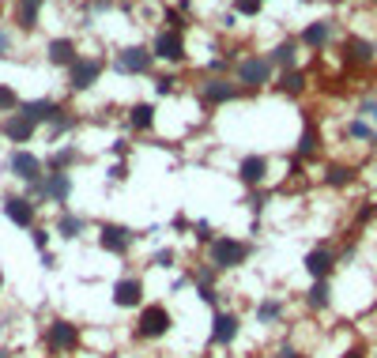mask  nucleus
<instances>
[{
    "label": "nucleus",
    "instance_id": "1",
    "mask_svg": "<svg viewBox=\"0 0 377 358\" xmlns=\"http://www.w3.org/2000/svg\"><path fill=\"white\" fill-rule=\"evenodd\" d=\"M42 347L50 358H68L83 347V328L68 317H50L42 328Z\"/></svg>",
    "mask_w": 377,
    "mask_h": 358
},
{
    "label": "nucleus",
    "instance_id": "2",
    "mask_svg": "<svg viewBox=\"0 0 377 358\" xmlns=\"http://www.w3.org/2000/svg\"><path fill=\"white\" fill-rule=\"evenodd\" d=\"M230 79L242 87V94H256V91H264V87L276 83V68H272L268 53H245V57L234 61Z\"/></svg>",
    "mask_w": 377,
    "mask_h": 358
},
{
    "label": "nucleus",
    "instance_id": "3",
    "mask_svg": "<svg viewBox=\"0 0 377 358\" xmlns=\"http://www.w3.org/2000/svg\"><path fill=\"white\" fill-rule=\"evenodd\" d=\"M170 328H174L170 306H163V302H143V309H136L132 336L140 339V344H159L163 336H170Z\"/></svg>",
    "mask_w": 377,
    "mask_h": 358
},
{
    "label": "nucleus",
    "instance_id": "4",
    "mask_svg": "<svg viewBox=\"0 0 377 358\" xmlns=\"http://www.w3.org/2000/svg\"><path fill=\"white\" fill-rule=\"evenodd\" d=\"M249 257H253V242L234 238V234H219L207 245V264H212L215 272H234V268L249 264Z\"/></svg>",
    "mask_w": 377,
    "mask_h": 358
},
{
    "label": "nucleus",
    "instance_id": "5",
    "mask_svg": "<svg viewBox=\"0 0 377 358\" xmlns=\"http://www.w3.org/2000/svg\"><path fill=\"white\" fill-rule=\"evenodd\" d=\"M102 72H106V57H99V53H83L76 65L64 72V76H68V79H64V83H68V94L91 91V87L102 79Z\"/></svg>",
    "mask_w": 377,
    "mask_h": 358
},
{
    "label": "nucleus",
    "instance_id": "6",
    "mask_svg": "<svg viewBox=\"0 0 377 358\" xmlns=\"http://www.w3.org/2000/svg\"><path fill=\"white\" fill-rule=\"evenodd\" d=\"M140 238H143V230H132V227H125V222H99V249L102 253L128 257Z\"/></svg>",
    "mask_w": 377,
    "mask_h": 358
},
{
    "label": "nucleus",
    "instance_id": "7",
    "mask_svg": "<svg viewBox=\"0 0 377 358\" xmlns=\"http://www.w3.org/2000/svg\"><path fill=\"white\" fill-rule=\"evenodd\" d=\"M196 94H200V102H204L207 109H215V106H230V102L242 98V87H238L230 76H204L200 87H196Z\"/></svg>",
    "mask_w": 377,
    "mask_h": 358
},
{
    "label": "nucleus",
    "instance_id": "8",
    "mask_svg": "<svg viewBox=\"0 0 377 358\" xmlns=\"http://www.w3.org/2000/svg\"><path fill=\"white\" fill-rule=\"evenodd\" d=\"M151 68H155L151 45H121L114 53V72H121V76H151Z\"/></svg>",
    "mask_w": 377,
    "mask_h": 358
},
{
    "label": "nucleus",
    "instance_id": "9",
    "mask_svg": "<svg viewBox=\"0 0 377 358\" xmlns=\"http://www.w3.org/2000/svg\"><path fill=\"white\" fill-rule=\"evenodd\" d=\"M151 53H155V61H163V65L170 68H181L189 61V45H185V34H174V30H159L155 38H151Z\"/></svg>",
    "mask_w": 377,
    "mask_h": 358
},
{
    "label": "nucleus",
    "instance_id": "10",
    "mask_svg": "<svg viewBox=\"0 0 377 358\" xmlns=\"http://www.w3.org/2000/svg\"><path fill=\"white\" fill-rule=\"evenodd\" d=\"M8 173H12L15 181H23V185L42 181L45 178V158H38L34 151H27V147H15L12 155H8Z\"/></svg>",
    "mask_w": 377,
    "mask_h": 358
},
{
    "label": "nucleus",
    "instance_id": "11",
    "mask_svg": "<svg viewBox=\"0 0 377 358\" xmlns=\"http://www.w3.org/2000/svg\"><path fill=\"white\" fill-rule=\"evenodd\" d=\"M0 208H4V219L12 222L15 230H34L38 227V204L34 200H27V196H4V204H0Z\"/></svg>",
    "mask_w": 377,
    "mask_h": 358
},
{
    "label": "nucleus",
    "instance_id": "12",
    "mask_svg": "<svg viewBox=\"0 0 377 358\" xmlns=\"http://www.w3.org/2000/svg\"><path fill=\"white\" fill-rule=\"evenodd\" d=\"M15 114H23L27 121H34L38 129H42V125L50 129L61 114H68V106L57 102V98H27V102H19V109H15Z\"/></svg>",
    "mask_w": 377,
    "mask_h": 358
},
{
    "label": "nucleus",
    "instance_id": "13",
    "mask_svg": "<svg viewBox=\"0 0 377 358\" xmlns=\"http://www.w3.org/2000/svg\"><path fill=\"white\" fill-rule=\"evenodd\" d=\"M143 294H147V283L140 275H121L110 291V302L117 309H143Z\"/></svg>",
    "mask_w": 377,
    "mask_h": 358
},
{
    "label": "nucleus",
    "instance_id": "14",
    "mask_svg": "<svg viewBox=\"0 0 377 358\" xmlns=\"http://www.w3.org/2000/svg\"><path fill=\"white\" fill-rule=\"evenodd\" d=\"M242 336V317L234 309H215L212 317V347H234Z\"/></svg>",
    "mask_w": 377,
    "mask_h": 358
},
{
    "label": "nucleus",
    "instance_id": "15",
    "mask_svg": "<svg viewBox=\"0 0 377 358\" xmlns=\"http://www.w3.org/2000/svg\"><path fill=\"white\" fill-rule=\"evenodd\" d=\"M268 170H272V158L268 155H242L238 158V173L234 178L242 181L245 189H264V181H268Z\"/></svg>",
    "mask_w": 377,
    "mask_h": 358
},
{
    "label": "nucleus",
    "instance_id": "16",
    "mask_svg": "<svg viewBox=\"0 0 377 358\" xmlns=\"http://www.w3.org/2000/svg\"><path fill=\"white\" fill-rule=\"evenodd\" d=\"M79 57H83V50H79V42H76V38H68V34H64V38H50V42H45V61H50L53 68L68 72Z\"/></svg>",
    "mask_w": 377,
    "mask_h": 358
},
{
    "label": "nucleus",
    "instance_id": "17",
    "mask_svg": "<svg viewBox=\"0 0 377 358\" xmlns=\"http://www.w3.org/2000/svg\"><path fill=\"white\" fill-rule=\"evenodd\" d=\"M306 275L309 280H332L336 268H340V257H336V249H328V245H317V249L306 253Z\"/></svg>",
    "mask_w": 377,
    "mask_h": 358
},
{
    "label": "nucleus",
    "instance_id": "18",
    "mask_svg": "<svg viewBox=\"0 0 377 358\" xmlns=\"http://www.w3.org/2000/svg\"><path fill=\"white\" fill-rule=\"evenodd\" d=\"M34 136H38V125L27 121L23 114L0 117V140H8V143H15V147H23V143H30Z\"/></svg>",
    "mask_w": 377,
    "mask_h": 358
},
{
    "label": "nucleus",
    "instance_id": "19",
    "mask_svg": "<svg viewBox=\"0 0 377 358\" xmlns=\"http://www.w3.org/2000/svg\"><path fill=\"white\" fill-rule=\"evenodd\" d=\"M72 193H76L72 173H45V204H57V211H64Z\"/></svg>",
    "mask_w": 377,
    "mask_h": 358
},
{
    "label": "nucleus",
    "instance_id": "20",
    "mask_svg": "<svg viewBox=\"0 0 377 358\" xmlns=\"http://www.w3.org/2000/svg\"><path fill=\"white\" fill-rule=\"evenodd\" d=\"M42 8H45V0H15L12 23L23 30V34H34L38 23H42Z\"/></svg>",
    "mask_w": 377,
    "mask_h": 358
},
{
    "label": "nucleus",
    "instance_id": "21",
    "mask_svg": "<svg viewBox=\"0 0 377 358\" xmlns=\"http://www.w3.org/2000/svg\"><path fill=\"white\" fill-rule=\"evenodd\" d=\"M332 34H336V23L332 19H314V23L302 27L298 42L306 45V50H325V45L332 42Z\"/></svg>",
    "mask_w": 377,
    "mask_h": 358
},
{
    "label": "nucleus",
    "instance_id": "22",
    "mask_svg": "<svg viewBox=\"0 0 377 358\" xmlns=\"http://www.w3.org/2000/svg\"><path fill=\"white\" fill-rule=\"evenodd\" d=\"M76 162H83V151H79L76 143H61V147H53L50 158H45V173H68Z\"/></svg>",
    "mask_w": 377,
    "mask_h": 358
},
{
    "label": "nucleus",
    "instance_id": "23",
    "mask_svg": "<svg viewBox=\"0 0 377 358\" xmlns=\"http://www.w3.org/2000/svg\"><path fill=\"white\" fill-rule=\"evenodd\" d=\"M125 121H128V129H132V132H151V129H155V121H159V106H155V102H132L128 114H125Z\"/></svg>",
    "mask_w": 377,
    "mask_h": 358
},
{
    "label": "nucleus",
    "instance_id": "24",
    "mask_svg": "<svg viewBox=\"0 0 377 358\" xmlns=\"http://www.w3.org/2000/svg\"><path fill=\"white\" fill-rule=\"evenodd\" d=\"M91 227V219H87V215H79V211H57V222H53V234H61L64 242H76L79 234H83V230Z\"/></svg>",
    "mask_w": 377,
    "mask_h": 358
},
{
    "label": "nucleus",
    "instance_id": "25",
    "mask_svg": "<svg viewBox=\"0 0 377 358\" xmlns=\"http://www.w3.org/2000/svg\"><path fill=\"white\" fill-rule=\"evenodd\" d=\"M298 50H302L298 38H283V42H279L276 50L268 53L272 68H276V72H291V68H298Z\"/></svg>",
    "mask_w": 377,
    "mask_h": 358
},
{
    "label": "nucleus",
    "instance_id": "26",
    "mask_svg": "<svg viewBox=\"0 0 377 358\" xmlns=\"http://www.w3.org/2000/svg\"><path fill=\"white\" fill-rule=\"evenodd\" d=\"M276 87L279 94H287V98H298V94H306V87H309V76L302 68H291V72H276Z\"/></svg>",
    "mask_w": 377,
    "mask_h": 358
},
{
    "label": "nucleus",
    "instance_id": "27",
    "mask_svg": "<svg viewBox=\"0 0 377 358\" xmlns=\"http://www.w3.org/2000/svg\"><path fill=\"white\" fill-rule=\"evenodd\" d=\"M320 151V129H317V121L314 117H302V136H298V143H294V155L298 158H309V155H317Z\"/></svg>",
    "mask_w": 377,
    "mask_h": 358
},
{
    "label": "nucleus",
    "instance_id": "28",
    "mask_svg": "<svg viewBox=\"0 0 377 358\" xmlns=\"http://www.w3.org/2000/svg\"><path fill=\"white\" fill-rule=\"evenodd\" d=\"M306 309L309 313H325V309H332V280H314L309 283Z\"/></svg>",
    "mask_w": 377,
    "mask_h": 358
},
{
    "label": "nucleus",
    "instance_id": "29",
    "mask_svg": "<svg viewBox=\"0 0 377 358\" xmlns=\"http://www.w3.org/2000/svg\"><path fill=\"white\" fill-rule=\"evenodd\" d=\"M253 313H256V324H279V321H283V313H287V306H283V298H272V294H268V298L256 302Z\"/></svg>",
    "mask_w": 377,
    "mask_h": 358
},
{
    "label": "nucleus",
    "instance_id": "30",
    "mask_svg": "<svg viewBox=\"0 0 377 358\" xmlns=\"http://www.w3.org/2000/svg\"><path fill=\"white\" fill-rule=\"evenodd\" d=\"M347 61L351 65H370L374 61V45L363 38H347Z\"/></svg>",
    "mask_w": 377,
    "mask_h": 358
},
{
    "label": "nucleus",
    "instance_id": "31",
    "mask_svg": "<svg viewBox=\"0 0 377 358\" xmlns=\"http://www.w3.org/2000/svg\"><path fill=\"white\" fill-rule=\"evenodd\" d=\"M76 125H79V117H76V114H72V109H68V114H61L57 121H53L50 129H45V136H50V143H57L61 136H68V132L76 129Z\"/></svg>",
    "mask_w": 377,
    "mask_h": 358
},
{
    "label": "nucleus",
    "instance_id": "32",
    "mask_svg": "<svg viewBox=\"0 0 377 358\" xmlns=\"http://www.w3.org/2000/svg\"><path fill=\"white\" fill-rule=\"evenodd\" d=\"M351 181H355V170H351V166L332 162L325 170V185H332V189H343V185H351Z\"/></svg>",
    "mask_w": 377,
    "mask_h": 358
},
{
    "label": "nucleus",
    "instance_id": "33",
    "mask_svg": "<svg viewBox=\"0 0 377 358\" xmlns=\"http://www.w3.org/2000/svg\"><path fill=\"white\" fill-rule=\"evenodd\" d=\"M178 91H181V76H178V72H166V76L155 79V94H159V98H170V94H178Z\"/></svg>",
    "mask_w": 377,
    "mask_h": 358
},
{
    "label": "nucleus",
    "instance_id": "34",
    "mask_svg": "<svg viewBox=\"0 0 377 358\" xmlns=\"http://www.w3.org/2000/svg\"><path fill=\"white\" fill-rule=\"evenodd\" d=\"M19 91L15 87H8V83H0V117H8V114H15L19 109Z\"/></svg>",
    "mask_w": 377,
    "mask_h": 358
},
{
    "label": "nucleus",
    "instance_id": "35",
    "mask_svg": "<svg viewBox=\"0 0 377 358\" xmlns=\"http://www.w3.org/2000/svg\"><path fill=\"white\" fill-rule=\"evenodd\" d=\"M215 238H219V234H215V227H212L207 219H196V222H192V242H196V245H204V249H207Z\"/></svg>",
    "mask_w": 377,
    "mask_h": 358
},
{
    "label": "nucleus",
    "instance_id": "36",
    "mask_svg": "<svg viewBox=\"0 0 377 358\" xmlns=\"http://www.w3.org/2000/svg\"><path fill=\"white\" fill-rule=\"evenodd\" d=\"M178 260H181V253L174 249V245H163V249L151 253V264L155 268H178Z\"/></svg>",
    "mask_w": 377,
    "mask_h": 358
},
{
    "label": "nucleus",
    "instance_id": "37",
    "mask_svg": "<svg viewBox=\"0 0 377 358\" xmlns=\"http://www.w3.org/2000/svg\"><path fill=\"white\" fill-rule=\"evenodd\" d=\"M189 275H192V291H196V286H215V280H219V272H215L212 264H196Z\"/></svg>",
    "mask_w": 377,
    "mask_h": 358
},
{
    "label": "nucleus",
    "instance_id": "38",
    "mask_svg": "<svg viewBox=\"0 0 377 358\" xmlns=\"http://www.w3.org/2000/svg\"><path fill=\"white\" fill-rule=\"evenodd\" d=\"M163 23H166V30H174V34H185V30H189L185 12H181V8H166V12H163Z\"/></svg>",
    "mask_w": 377,
    "mask_h": 358
},
{
    "label": "nucleus",
    "instance_id": "39",
    "mask_svg": "<svg viewBox=\"0 0 377 358\" xmlns=\"http://www.w3.org/2000/svg\"><path fill=\"white\" fill-rule=\"evenodd\" d=\"M227 72H234V61H227V57H212V61H204L200 76H227Z\"/></svg>",
    "mask_w": 377,
    "mask_h": 358
},
{
    "label": "nucleus",
    "instance_id": "40",
    "mask_svg": "<svg viewBox=\"0 0 377 358\" xmlns=\"http://www.w3.org/2000/svg\"><path fill=\"white\" fill-rule=\"evenodd\" d=\"M50 242H53V230L50 227H34V230H30V245H34L38 253H50Z\"/></svg>",
    "mask_w": 377,
    "mask_h": 358
},
{
    "label": "nucleus",
    "instance_id": "41",
    "mask_svg": "<svg viewBox=\"0 0 377 358\" xmlns=\"http://www.w3.org/2000/svg\"><path fill=\"white\" fill-rule=\"evenodd\" d=\"M264 8V0H234V15H242V19H256Z\"/></svg>",
    "mask_w": 377,
    "mask_h": 358
},
{
    "label": "nucleus",
    "instance_id": "42",
    "mask_svg": "<svg viewBox=\"0 0 377 358\" xmlns=\"http://www.w3.org/2000/svg\"><path fill=\"white\" fill-rule=\"evenodd\" d=\"M347 136H351V140H377V132H374L366 121H351V125H347Z\"/></svg>",
    "mask_w": 377,
    "mask_h": 358
},
{
    "label": "nucleus",
    "instance_id": "43",
    "mask_svg": "<svg viewBox=\"0 0 377 358\" xmlns=\"http://www.w3.org/2000/svg\"><path fill=\"white\" fill-rule=\"evenodd\" d=\"M196 294L200 302H204V306H212V309H219V291H215V286H196Z\"/></svg>",
    "mask_w": 377,
    "mask_h": 358
},
{
    "label": "nucleus",
    "instance_id": "44",
    "mask_svg": "<svg viewBox=\"0 0 377 358\" xmlns=\"http://www.w3.org/2000/svg\"><path fill=\"white\" fill-rule=\"evenodd\" d=\"M268 200H272V193H268V189H253V193H249V208H253V215H261Z\"/></svg>",
    "mask_w": 377,
    "mask_h": 358
},
{
    "label": "nucleus",
    "instance_id": "45",
    "mask_svg": "<svg viewBox=\"0 0 377 358\" xmlns=\"http://www.w3.org/2000/svg\"><path fill=\"white\" fill-rule=\"evenodd\" d=\"M12 30H8L4 27V23H0V61H8V57H12Z\"/></svg>",
    "mask_w": 377,
    "mask_h": 358
},
{
    "label": "nucleus",
    "instance_id": "46",
    "mask_svg": "<svg viewBox=\"0 0 377 358\" xmlns=\"http://www.w3.org/2000/svg\"><path fill=\"white\" fill-rule=\"evenodd\" d=\"M106 178H110V181H117V185H121V181H128V162H110Z\"/></svg>",
    "mask_w": 377,
    "mask_h": 358
},
{
    "label": "nucleus",
    "instance_id": "47",
    "mask_svg": "<svg viewBox=\"0 0 377 358\" xmlns=\"http://www.w3.org/2000/svg\"><path fill=\"white\" fill-rule=\"evenodd\" d=\"M276 358H306V355H302V351H298V347H294V344H279Z\"/></svg>",
    "mask_w": 377,
    "mask_h": 358
},
{
    "label": "nucleus",
    "instance_id": "48",
    "mask_svg": "<svg viewBox=\"0 0 377 358\" xmlns=\"http://www.w3.org/2000/svg\"><path fill=\"white\" fill-rule=\"evenodd\" d=\"M174 230H178V234H192V222L185 219V215H174V222H170Z\"/></svg>",
    "mask_w": 377,
    "mask_h": 358
},
{
    "label": "nucleus",
    "instance_id": "49",
    "mask_svg": "<svg viewBox=\"0 0 377 358\" xmlns=\"http://www.w3.org/2000/svg\"><path fill=\"white\" fill-rule=\"evenodd\" d=\"M185 286H192V275H189V272H181V275H178V280H174V283H170V291H174V294H178V291H185Z\"/></svg>",
    "mask_w": 377,
    "mask_h": 358
},
{
    "label": "nucleus",
    "instance_id": "50",
    "mask_svg": "<svg viewBox=\"0 0 377 358\" xmlns=\"http://www.w3.org/2000/svg\"><path fill=\"white\" fill-rule=\"evenodd\" d=\"M110 155L125 158V155H128V140H114V143H110Z\"/></svg>",
    "mask_w": 377,
    "mask_h": 358
},
{
    "label": "nucleus",
    "instance_id": "51",
    "mask_svg": "<svg viewBox=\"0 0 377 358\" xmlns=\"http://www.w3.org/2000/svg\"><path fill=\"white\" fill-rule=\"evenodd\" d=\"M343 358H366V347L358 344V347H347V351H343Z\"/></svg>",
    "mask_w": 377,
    "mask_h": 358
},
{
    "label": "nucleus",
    "instance_id": "52",
    "mask_svg": "<svg viewBox=\"0 0 377 358\" xmlns=\"http://www.w3.org/2000/svg\"><path fill=\"white\" fill-rule=\"evenodd\" d=\"M42 268H57V253H42Z\"/></svg>",
    "mask_w": 377,
    "mask_h": 358
},
{
    "label": "nucleus",
    "instance_id": "53",
    "mask_svg": "<svg viewBox=\"0 0 377 358\" xmlns=\"http://www.w3.org/2000/svg\"><path fill=\"white\" fill-rule=\"evenodd\" d=\"M363 114H366V117H374V121H377V102H363Z\"/></svg>",
    "mask_w": 377,
    "mask_h": 358
},
{
    "label": "nucleus",
    "instance_id": "54",
    "mask_svg": "<svg viewBox=\"0 0 377 358\" xmlns=\"http://www.w3.org/2000/svg\"><path fill=\"white\" fill-rule=\"evenodd\" d=\"M0 358H15V355H12V347H0Z\"/></svg>",
    "mask_w": 377,
    "mask_h": 358
},
{
    "label": "nucleus",
    "instance_id": "55",
    "mask_svg": "<svg viewBox=\"0 0 377 358\" xmlns=\"http://www.w3.org/2000/svg\"><path fill=\"white\" fill-rule=\"evenodd\" d=\"M0 291H4V272H0Z\"/></svg>",
    "mask_w": 377,
    "mask_h": 358
},
{
    "label": "nucleus",
    "instance_id": "56",
    "mask_svg": "<svg viewBox=\"0 0 377 358\" xmlns=\"http://www.w3.org/2000/svg\"><path fill=\"white\" fill-rule=\"evenodd\" d=\"M114 4H132V0H114Z\"/></svg>",
    "mask_w": 377,
    "mask_h": 358
},
{
    "label": "nucleus",
    "instance_id": "57",
    "mask_svg": "<svg viewBox=\"0 0 377 358\" xmlns=\"http://www.w3.org/2000/svg\"><path fill=\"white\" fill-rule=\"evenodd\" d=\"M106 358H121V355H117V351H114V355H106Z\"/></svg>",
    "mask_w": 377,
    "mask_h": 358
},
{
    "label": "nucleus",
    "instance_id": "58",
    "mask_svg": "<svg viewBox=\"0 0 377 358\" xmlns=\"http://www.w3.org/2000/svg\"><path fill=\"white\" fill-rule=\"evenodd\" d=\"M200 358H212V355H200Z\"/></svg>",
    "mask_w": 377,
    "mask_h": 358
},
{
    "label": "nucleus",
    "instance_id": "59",
    "mask_svg": "<svg viewBox=\"0 0 377 358\" xmlns=\"http://www.w3.org/2000/svg\"><path fill=\"white\" fill-rule=\"evenodd\" d=\"M68 358H76V355H68Z\"/></svg>",
    "mask_w": 377,
    "mask_h": 358
},
{
    "label": "nucleus",
    "instance_id": "60",
    "mask_svg": "<svg viewBox=\"0 0 377 358\" xmlns=\"http://www.w3.org/2000/svg\"><path fill=\"white\" fill-rule=\"evenodd\" d=\"M374 358H377V351H374Z\"/></svg>",
    "mask_w": 377,
    "mask_h": 358
},
{
    "label": "nucleus",
    "instance_id": "61",
    "mask_svg": "<svg viewBox=\"0 0 377 358\" xmlns=\"http://www.w3.org/2000/svg\"><path fill=\"white\" fill-rule=\"evenodd\" d=\"M374 4H377V0H374Z\"/></svg>",
    "mask_w": 377,
    "mask_h": 358
}]
</instances>
